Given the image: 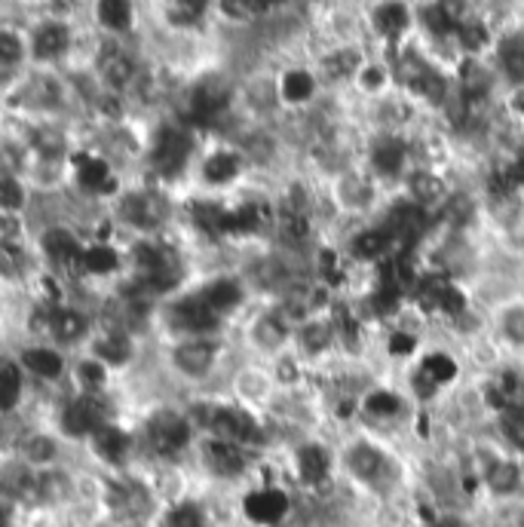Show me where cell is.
Wrapping results in <instances>:
<instances>
[{
  "label": "cell",
  "mask_w": 524,
  "mask_h": 527,
  "mask_svg": "<svg viewBox=\"0 0 524 527\" xmlns=\"http://www.w3.org/2000/svg\"><path fill=\"white\" fill-rule=\"evenodd\" d=\"M145 341L141 334L123 328V325H108L99 322L92 331L89 344L83 347V353H89L92 359H99L114 377L129 380L138 368H141V356H145Z\"/></svg>",
  "instance_id": "obj_1"
},
{
  "label": "cell",
  "mask_w": 524,
  "mask_h": 527,
  "mask_svg": "<svg viewBox=\"0 0 524 527\" xmlns=\"http://www.w3.org/2000/svg\"><path fill=\"white\" fill-rule=\"evenodd\" d=\"M86 25L105 40H138L141 0H89Z\"/></svg>",
  "instance_id": "obj_2"
},
{
  "label": "cell",
  "mask_w": 524,
  "mask_h": 527,
  "mask_svg": "<svg viewBox=\"0 0 524 527\" xmlns=\"http://www.w3.org/2000/svg\"><path fill=\"white\" fill-rule=\"evenodd\" d=\"M221 359L218 338H169L163 362L184 380H206Z\"/></svg>",
  "instance_id": "obj_3"
},
{
  "label": "cell",
  "mask_w": 524,
  "mask_h": 527,
  "mask_svg": "<svg viewBox=\"0 0 524 527\" xmlns=\"http://www.w3.org/2000/svg\"><path fill=\"white\" fill-rule=\"evenodd\" d=\"M197 463L203 466V472L215 482H240V478L249 472L252 460H249V448L243 445H233V442H224V439H209V436H200L197 442Z\"/></svg>",
  "instance_id": "obj_4"
},
{
  "label": "cell",
  "mask_w": 524,
  "mask_h": 527,
  "mask_svg": "<svg viewBox=\"0 0 524 527\" xmlns=\"http://www.w3.org/2000/svg\"><path fill=\"white\" fill-rule=\"evenodd\" d=\"M240 509H243V518L255 527H279L292 512V497L279 485H261L243 497Z\"/></svg>",
  "instance_id": "obj_5"
},
{
  "label": "cell",
  "mask_w": 524,
  "mask_h": 527,
  "mask_svg": "<svg viewBox=\"0 0 524 527\" xmlns=\"http://www.w3.org/2000/svg\"><path fill=\"white\" fill-rule=\"evenodd\" d=\"M197 295L206 301V307H209L218 319L236 313V310L243 307V301H246L243 282H240V279H233V276H215V279L203 282L200 289H197Z\"/></svg>",
  "instance_id": "obj_6"
},
{
  "label": "cell",
  "mask_w": 524,
  "mask_h": 527,
  "mask_svg": "<svg viewBox=\"0 0 524 527\" xmlns=\"http://www.w3.org/2000/svg\"><path fill=\"white\" fill-rule=\"evenodd\" d=\"M347 469L353 478H359L362 485H380V482H387V475H390V460L384 457V451H377L374 445H353L347 451Z\"/></svg>",
  "instance_id": "obj_7"
},
{
  "label": "cell",
  "mask_w": 524,
  "mask_h": 527,
  "mask_svg": "<svg viewBox=\"0 0 524 527\" xmlns=\"http://www.w3.org/2000/svg\"><path fill=\"white\" fill-rule=\"evenodd\" d=\"M402 74H405L408 86L420 95V99L433 102V105L445 102V95H448V80H445L436 68L423 65V62H417V59H405Z\"/></svg>",
  "instance_id": "obj_8"
},
{
  "label": "cell",
  "mask_w": 524,
  "mask_h": 527,
  "mask_svg": "<svg viewBox=\"0 0 524 527\" xmlns=\"http://www.w3.org/2000/svg\"><path fill=\"white\" fill-rule=\"evenodd\" d=\"M240 172H243V154H236L230 148L209 154L200 166V178L209 187H227L230 181L240 178Z\"/></svg>",
  "instance_id": "obj_9"
},
{
  "label": "cell",
  "mask_w": 524,
  "mask_h": 527,
  "mask_svg": "<svg viewBox=\"0 0 524 527\" xmlns=\"http://www.w3.org/2000/svg\"><path fill=\"white\" fill-rule=\"evenodd\" d=\"M34 190L25 175H0V215H31Z\"/></svg>",
  "instance_id": "obj_10"
},
{
  "label": "cell",
  "mask_w": 524,
  "mask_h": 527,
  "mask_svg": "<svg viewBox=\"0 0 524 527\" xmlns=\"http://www.w3.org/2000/svg\"><path fill=\"white\" fill-rule=\"evenodd\" d=\"M295 463H298V478L307 485V488H322L331 475V460H328V451L319 448V445H304L298 448L295 454Z\"/></svg>",
  "instance_id": "obj_11"
},
{
  "label": "cell",
  "mask_w": 524,
  "mask_h": 527,
  "mask_svg": "<svg viewBox=\"0 0 524 527\" xmlns=\"http://www.w3.org/2000/svg\"><path fill=\"white\" fill-rule=\"evenodd\" d=\"M423 227H426V215H423V209L414 206V203L396 206V209L390 212V221H387V233L396 239V243H402V246H411L414 239L423 233Z\"/></svg>",
  "instance_id": "obj_12"
},
{
  "label": "cell",
  "mask_w": 524,
  "mask_h": 527,
  "mask_svg": "<svg viewBox=\"0 0 524 527\" xmlns=\"http://www.w3.org/2000/svg\"><path fill=\"white\" fill-rule=\"evenodd\" d=\"M405 157H408V148H405L402 138H396V135L374 138V145H371V166L380 175H399L402 166H405Z\"/></svg>",
  "instance_id": "obj_13"
},
{
  "label": "cell",
  "mask_w": 524,
  "mask_h": 527,
  "mask_svg": "<svg viewBox=\"0 0 524 527\" xmlns=\"http://www.w3.org/2000/svg\"><path fill=\"white\" fill-rule=\"evenodd\" d=\"M411 16H408V7L402 4V0H384V4H377L374 13H371V25L380 37L387 40H396L405 34Z\"/></svg>",
  "instance_id": "obj_14"
},
{
  "label": "cell",
  "mask_w": 524,
  "mask_h": 527,
  "mask_svg": "<svg viewBox=\"0 0 524 527\" xmlns=\"http://www.w3.org/2000/svg\"><path fill=\"white\" fill-rule=\"evenodd\" d=\"M500 68H503V74L512 80V83H518V86H524V31H512V34H506L503 40H500Z\"/></svg>",
  "instance_id": "obj_15"
},
{
  "label": "cell",
  "mask_w": 524,
  "mask_h": 527,
  "mask_svg": "<svg viewBox=\"0 0 524 527\" xmlns=\"http://www.w3.org/2000/svg\"><path fill=\"white\" fill-rule=\"evenodd\" d=\"M313 92H316V80L313 74L295 68V71H285L282 80H279V95H282V102H289V105H304L313 99Z\"/></svg>",
  "instance_id": "obj_16"
},
{
  "label": "cell",
  "mask_w": 524,
  "mask_h": 527,
  "mask_svg": "<svg viewBox=\"0 0 524 527\" xmlns=\"http://www.w3.org/2000/svg\"><path fill=\"white\" fill-rule=\"evenodd\" d=\"M390 243H393V236L387 233V227H371L353 239V255L362 261H377V258H384Z\"/></svg>",
  "instance_id": "obj_17"
},
{
  "label": "cell",
  "mask_w": 524,
  "mask_h": 527,
  "mask_svg": "<svg viewBox=\"0 0 524 527\" xmlns=\"http://www.w3.org/2000/svg\"><path fill=\"white\" fill-rule=\"evenodd\" d=\"M485 482L494 494L500 497H509L521 488V469L512 463V460H494L488 475H485Z\"/></svg>",
  "instance_id": "obj_18"
},
{
  "label": "cell",
  "mask_w": 524,
  "mask_h": 527,
  "mask_svg": "<svg viewBox=\"0 0 524 527\" xmlns=\"http://www.w3.org/2000/svg\"><path fill=\"white\" fill-rule=\"evenodd\" d=\"M420 377L426 380V387H442V383H451L457 377V362L445 353H433L426 356L423 365H420Z\"/></svg>",
  "instance_id": "obj_19"
},
{
  "label": "cell",
  "mask_w": 524,
  "mask_h": 527,
  "mask_svg": "<svg viewBox=\"0 0 524 527\" xmlns=\"http://www.w3.org/2000/svg\"><path fill=\"white\" fill-rule=\"evenodd\" d=\"M252 338L258 341V347L264 350H276L285 341V319L279 313H267L255 322L252 328Z\"/></svg>",
  "instance_id": "obj_20"
},
{
  "label": "cell",
  "mask_w": 524,
  "mask_h": 527,
  "mask_svg": "<svg viewBox=\"0 0 524 527\" xmlns=\"http://www.w3.org/2000/svg\"><path fill=\"white\" fill-rule=\"evenodd\" d=\"M322 68L331 80H350L362 68V56L359 50H338L322 62Z\"/></svg>",
  "instance_id": "obj_21"
},
{
  "label": "cell",
  "mask_w": 524,
  "mask_h": 527,
  "mask_svg": "<svg viewBox=\"0 0 524 527\" xmlns=\"http://www.w3.org/2000/svg\"><path fill=\"white\" fill-rule=\"evenodd\" d=\"M457 40H460V46L466 53H479V50H485V43H488V28L482 22H460Z\"/></svg>",
  "instance_id": "obj_22"
},
{
  "label": "cell",
  "mask_w": 524,
  "mask_h": 527,
  "mask_svg": "<svg viewBox=\"0 0 524 527\" xmlns=\"http://www.w3.org/2000/svg\"><path fill=\"white\" fill-rule=\"evenodd\" d=\"M411 190H414V197H417L420 203H433V200L442 197L445 184H442L436 175H430V172H417V175L411 178Z\"/></svg>",
  "instance_id": "obj_23"
},
{
  "label": "cell",
  "mask_w": 524,
  "mask_h": 527,
  "mask_svg": "<svg viewBox=\"0 0 524 527\" xmlns=\"http://www.w3.org/2000/svg\"><path fill=\"white\" fill-rule=\"evenodd\" d=\"M331 344V328L322 325V322H307L301 328V347L307 353H322L325 347Z\"/></svg>",
  "instance_id": "obj_24"
},
{
  "label": "cell",
  "mask_w": 524,
  "mask_h": 527,
  "mask_svg": "<svg viewBox=\"0 0 524 527\" xmlns=\"http://www.w3.org/2000/svg\"><path fill=\"white\" fill-rule=\"evenodd\" d=\"M365 411L371 417H396L402 411V399L387 393V390H380V393H371L368 402H365Z\"/></svg>",
  "instance_id": "obj_25"
},
{
  "label": "cell",
  "mask_w": 524,
  "mask_h": 527,
  "mask_svg": "<svg viewBox=\"0 0 524 527\" xmlns=\"http://www.w3.org/2000/svg\"><path fill=\"white\" fill-rule=\"evenodd\" d=\"M218 10L233 22H252L258 13H264L255 0H218Z\"/></svg>",
  "instance_id": "obj_26"
},
{
  "label": "cell",
  "mask_w": 524,
  "mask_h": 527,
  "mask_svg": "<svg viewBox=\"0 0 524 527\" xmlns=\"http://www.w3.org/2000/svg\"><path fill=\"white\" fill-rule=\"evenodd\" d=\"M463 92L466 99H482V95L488 92V74L479 68V65H466L463 68Z\"/></svg>",
  "instance_id": "obj_27"
},
{
  "label": "cell",
  "mask_w": 524,
  "mask_h": 527,
  "mask_svg": "<svg viewBox=\"0 0 524 527\" xmlns=\"http://www.w3.org/2000/svg\"><path fill=\"white\" fill-rule=\"evenodd\" d=\"M503 414V429H506V436L512 439V442H524V405H509L506 411H500Z\"/></svg>",
  "instance_id": "obj_28"
},
{
  "label": "cell",
  "mask_w": 524,
  "mask_h": 527,
  "mask_svg": "<svg viewBox=\"0 0 524 527\" xmlns=\"http://www.w3.org/2000/svg\"><path fill=\"white\" fill-rule=\"evenodd\" d=\"M436 310H442V313H448V316H460L463 310H466V298H463V292L457 289V285H445L442 289V295H439V301H436Z\"/></svg>",
  "instance_id": "obj_29"
},
{
  "label": "cell",
  "mask_w": 524,
  "mask_h": 527,
  "mask_svg": "<svg viewBox=\"0 0 524 527\" xmlns=\"http://www.w3.org/2000/svg\"><path fill=\"white\" fill-rule=\"evenodd\" d=\"M503 334L512 344H524V307H512L503 313Z\"/></svg>",
  "instance_id": "obj_30"
},
{
  "label": "cell",
  "mask_w": 524,
  "mask_h": 527,
  "mask_svg": "<svg viewBox=\"0 0 524 527\" xmlns=\"http://www.w3.org/2000/svg\"><path fill=\"white\" fill-rule=\"evenodd\" d=\"M420 19H423V25L430 28L433 34H451V31H457L451 22H448V16L439 10V4H433V7H426L423 13H420Z\"/></svg>",
  "instance_id": "obj_31"
},
{
  "label": "cell",
  "mask_w": 524,
  "mask_h": 527,
  "mask_svg": "<svg viewBox=\"0 0 524 527\" xmlns=\"http://www.w3.org/2000/svg\"><path fill=\"white\" fill-rule=\"evenodd\" d=\"M414 347H417V341L405 331H399V334H393V338H390V353L393 356H408V353H414Z\"/></svg>",
  "instance_id": "obj_32"
},
{
  "label": "cell",
  "mask_w": 524,
  "mask_h": 527,
  "mask_svg": "<svg viewBox=\"0 0 524 527\" xmlns=\"http://www.w3.org/2000/svg\"><path fill=\"white\" fill-rule=\"evenodd\" d=\"M439 10L448 16V22L454 28H460V22H463V0H439Z\"/></svg>",
  "instance_id": "obj_33"
},
{
  "label": "cell",
  "mask_w": 524,
  "mask_h": 527,
  "mask_svg": "<svg viewBox=\"0 0 524 527\" xmlns=\"http://www.w3.org/2000/svg\"><path fill=\"white\" fill-rule=\"evenodd\" d=\"M426 527H466V524L460 518H454V515H436Z\"/></svg>",
  "instance_id": "obj_34"
},
{
  "label": "cell",
  "mask_w": 524,
  "mask_h": 527,
  "mask_svg": "<svg viewBox=\"0 0 524 527\" xmlns=\"http://www.w3.org/2000/svg\"><path fill=\"white\" fill-rule=\"evenodd\" d=\"M365 86L374 89V86H384V71L377 68H365Z\"/></svg>",
  "instance_id": "obj_35"
},
{
  "label": "cell",
  "mask_w": 524,
  "mask_h": 527,
  "mask_svg": "<svg viewBox=\"0 0 524 527\" xmlns=\"http://www.w3.org/2000/svg\"><path fill=\"white\" fill-rule=\"evenodd\" d=\"M509 175H512L515 187H524V157H518V160H515V166L509 169Z\"/></svg>",
  "instance_id": "obj_36"
},
{
  "label": "cell",
  "mask_w": 524,
  "mask_h": 527,
  "mask_svg": "<svg viewBox=\"0 0 524 527\" xmlns=\"http://www.w3.org/2000/svg\"><path fill=\"white\" fill-rule=\"evenodd\" d=\"M255 4H258V7H261V10H267V7H270V4H276V0H255Z\"/></svg>",
  "instance_id": "obj_37"
},
{
  "label": "cell",
  "mask_w": 524,
  "mask_h": 527,
  "mask_svg": "<svg viewBox=\"0 0 524 527\" xmlns=\"http://www.w3.org/2000/svg\"><path fill=\"white\" fill-rule=\"evenodd\" d=\"M515 108H518V111H524V95H518V99H515Z\"/></svg>",
  "instance_id": "obj_38"
},
{
  "label": "cell",
  "mask_w": 524,
  "mask_h": 527,
  "mask_svg": "<svg viewBox=\"0 0 524 527\" xmlns=\"http://www.w3.org/2000/svg\"><path fill=\"white\" fill-rule=\"evenodd\" d=\"M521 451H524V442H521Z\"/></svg>",
  "instance_id": "obj_39"
}]
</instances>
